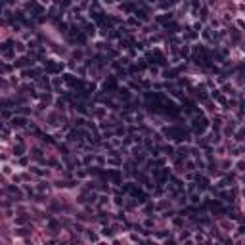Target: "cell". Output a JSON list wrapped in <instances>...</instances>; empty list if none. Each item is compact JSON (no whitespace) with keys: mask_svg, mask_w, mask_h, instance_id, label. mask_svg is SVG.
Instances as JSON below:
<instances>
[{"mask_svg":"<svg viewBox=\"0 0 245 245\" xmlns=\"http://www.w3.org/2000/svg\"><path fill=\"white\" fill-rule=\"evenodd\" d=\"M12 125L13 126H21V125H25V119H21V117H17V119H15V117H13Z\"/></svg>","mask_w":245,"mask_h":245,"instance_id":"1","label":"cell"},{"mask_svg":"<svg viewBox=\"0 0 245 245\" xmlns=\"http://www.w3.org/2000/svg\"><path fill=\"white\" fill-rule=\"evenodd\" d=\"M29 63H31L29 60H19V61H17L15 65H17V67H23V65H29Z\"/></svg>","mask_w":245,"mask_h":245,"instance_id":"2","label":"cell"}]
</instances>
